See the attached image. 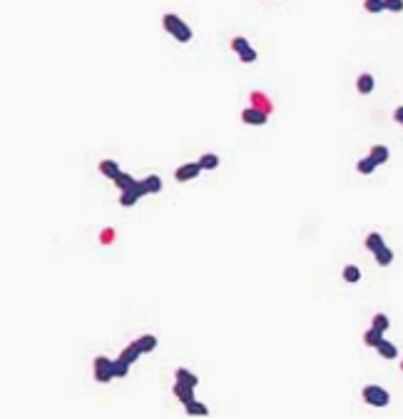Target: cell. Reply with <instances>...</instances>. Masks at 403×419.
I'll return each mask as SVG.
<instances>
[{"instance_id": "5", "label": "cell", "mask_w": 403, "mask_h": 419, "mask_svg": "<svg viewBox=\"0 0 403 419\" xmlns=\"http://www.w3.org/2000/svg\"><path fill=\"white\" fill-rule=\"evenodd\" d=\"M199 172H202L199 162H187V165H179V167L174 170V180H177V182H189V180H197Z\"/></svg>"}, {"instance_id": "13", "label": "cell", "mask_w": 403, "mask_h": 419, "mask_svg": "<svg viewBox=\"0 0 403 419\" xmlns=\"http://www.w3.org/2000/svg\"><path fill=\"white\" fill-rule=\"evenodd\" d=\"M112 182H115V185H117L119 190H132L137 180H135V177H132L130 172H122V170H119V175H117V177H115Z\"/></svg>"}, {"instance_id": "28", "label": "cell", "mask_w": 403, "mask_h": 419, "mask_svg": "<svg viewBox=\"0 0 403 419\" xmlns=\"http://www.w3.org/2000/svg\"><path fill=\"white\" fill-rule=\"evenodd\" d=\"M130 362H125V359H115V377H127V372H130Z\"/></svg>"}, {"instance_id": "12", "label": "cell", "mask_w": 403, "mask_h": 419, "mask_svg": "<svg viewBox=\"0 0 403 419\" xmlns=\"http://www.w3.org/2000/svg\"><path fill=\"white\" fill-rule=\"evenodd\" d=\"M174 379H177V382H184V385H192V387H197V385H199L197 374H192V372H189V369H184V367H179V369L174 372Z\"/></svg>"}, {"instance_id": "9", "label": "cell", "mask_w": 403, "mask_h": 419, "mask_svg": "<svg viewBox=\"0 0 403 419\" xmlns=\"http://www.w3.org/2000/svg\"><path fill=\"white\" fill-rule=\"evenodd\" d=\"M369 158H371L376 165H386V162H388V147H386V145H374L371 152H369Z\"/></svg>"}, {"instance_id": "14", "label": "cell", "mask_w": 403, "mask_h": 419, "mask_svg": "<svg viewBox=\"0 0 403 419\" xmlns=\"http://www.w3.org/2000/svg\"><path fill=\"white\" fill-rule=\"evenodd\" d=\"M137 345H140L142 355H149V352H154V347H157V337H154V334H142V337L137 339Z\"/></svg>"}, {"instance_id": "18", "label": "cell", "mask_w": 403, "mask_h": 419, "mask_svg": "<svg viewBox=\"0 0 403 419\" xmlns=\"http://www.w3.org/2000/svg\"><path fill=\"white\" fill-rule=\"evenodd\" d=\"M184 409H187V414H192V417H207L209 414V409H207V404H202V402H189V404H184Z\"/></svg>"}, {"instance_id": "11", "label": "cell", "mask_w": 403, "mask_h": 419, "mask_svg": "<svg viewBox=\"0 0 403 419\" xmlns=\"http://www.w3.org/2000/svg\"><path fill=\"white\" fill-rule=\"evenodd\" d=\"M142 357V350H140V345H137V342H132V345L130 347H125L122 352H119V359H125V362H137Z\"/></svg>"}, {"instance_id": "26", "label": "cell", "mask_w": 403, "mask_h": 419, "mask_svg": "<svg viewBox=\"0 0 403 419\" xmlns=\"http://www.w3.org/2000/svg\"><path fill=\"white\" fill-rule=\"evenodd\" d=\"M137 200H140V197L132 193V190H122V195H119V205H122V207H132Z\"/></svg>"}, {"instance_id": "3", "label": "cell", "mask_w": 403, "mask_h": 419, "mask_svg": "<svg viewBox=\"0 0 403 419\" xmlns=\"http://www.w3.org/2000/svg\"><path fill=\"white\" fill-rule=\"evenodd\" d=\"M364 399H366V404H371V407H386L388 402H391V394L383 389V387H378V385H369V387H364Z\"/></svg>"}, {"instance_id": "10", "label": "cell", "mask_w": 403, "mask_h": 419, "mask_svg": "<svg viewBox=\"0 0 403 419\" xmlns=\"http://www.w3.org/2000/svg\"><path fill=\"white\" fill-rule=\"evenodd\" d=\"M142 185H144V190H147V195H157L159 190H162V177H159V175H147V177L142 180Z\"/></svg>"}, {"instance_id": "21", "label": "cell", "mask_w": 403, "mask_h": 419, "mask_svg": "<svg viewBox=\"0 0 403 419\" xmlns=\"http://www.w3.org/2000/svg\"><path fill=\"white\" fill-rule=\"evenodd\" d=\"M386 242H383V237L378 235V232H371V235H366V250H371V252H376V250H381Z\"/></svg>"}, {"instance_id": "23", "label": "cell", "mask_w": 403, "mask_h": 419, "mask_svg": "<svg viewBox=\"0 0 403 419\" xmlns=\"http://www.w3.org/2000/svg\"><path fill=\"white\" fill-rule=\"evenodd\" d=\"M378 165L371 160V158H364V160H358V165H356V170L361 172V175H371L374 170H376Z\"/></svg>"}, {"instance_id": "24", "label": "cell", "mask_w": 403, "mask_h": 419, "mask_svg": "<svg viewBox=\"0 0 403 419\" xmlns=\"http://www.w3.org/2000/svg\"><path fill=\"white\" fill-rule=\"evenodd\" d=\"M364 8H366V13H381V10H386V0H364Z\"/></svg>"}, {"instance_id": "29", "label": "cell", "mask_w": 403, "mask_h": 419, "mask_svg": "<svg viewBox=\"0 0 403 419\" xmlns=\"http://www.w3.org/2000/svg\"><path fill=\"white\" fill-rule=\"evenodd\" d=\"M239 58H241V63H254V60H257V50H254V48L249 45V48H247L244 53H241Z\"/></svg>"}, {"instance_id": "32", "label": "cell", "mask_w": 403, "mask_h": 419, "mask_svg": "<svg viewBox=\"0 0 403 419\" xmlns=\"http://www.w3.org/2000/svg\"><path fill=\"white\" fill-rule=\"evenodd\" d=\"M393 120L403 125V105H401V107H396V112H393Z\"/></svg>"}, {"instance_id": "7", "label": "cell", "mask_w": 403, "mask_h": 419, "mask_svg": "<svg viewBox=\"0 0 403 419\" xmlns=\"http://www.w3.org/2000/svg\"><path fill=\"white\" fill-rule=\"evenodd\" d=\"M249 100H252V107H259V110H264V112H269V115H271L274 105H271V100H269L261 90H252V93H249Z\"/></svg>"}, {"instance_id": "30", "label": "cell", "mask_w": 403, "mask_h": 419, "mask_svg": "<svg viewBox=\"0 0 403 419\" xmlns=\"http://www.w3.org/2000/svg\"><path fill=\"white\" fill-rule=\"evenodd\" d=\"M386 10L401 13V10H403V0H386Z\"/></svg>"}, {"instance_id": "15", "label": "cell", "mask_w": 403, "mask_h": 419, "mask_svg": "<svg viewBox=\"0 0 403 419\" xmlns=\"http://www.w3.org/2000/svg\"><path fill=\"white\" fill-rule=\"evenodd\" d=\"M383 334L386 332H381V329H376V327H371L366 334H364V342H366V345L369 347H378L381 345V342H383Z\"/></svg>"}, {"instance_id": "19", "label": "cell", "mask_w": 403, "mask_h": 419, "mask_svg": "<svg viewBox=\"0 0 403 419\" xmlns=\"http://www.w3.org/2000/svg\"><path fill=\"white\" fill-rule=\"evenodd\" d=\"M374 255H376V262L381 264V267H388V264L393 262V250H388L386 245H383L381 250H376Z\"/></svg>"}, {"instance_id": "1", "label": "cell", "mask_w": 403, "mask_h": 419, "mask_svg": "<svg viewBox=\"0 0 403 419\" xmlns=\"http://www.w3.org/2000/svg\"><path fill=\"white\" fill-rule=\"evenodd\" d=\"M162 28L174 37L177 43H189L192 40V28L179 15H174V13H165L162 15Z\"/></svg>"}, {"instance_id": "2", "label": "cell", "mask_w": 403, "mask_h": 419, "mask_svg": "<svg viewBox=\"0 0 403 419\" xmlns=\"http://www.w3.org/2000/svg\"><path fill=\"white\" fill-rule=\"evenodd\" d=\"M110 379H115V359H107L105 355L95 357V382L107 385Z\"/></svg>"}, {"instance_id": "16", "label": "cell", "mask_w": 403, "mask_h": 419, "mask_svg": "<svg viewBox=\"0 0 403 419\" xmlns=\"http://www.w3.org/2000/svg\"><path fill=\"white\" fill-rule=\"evenodd\" d=\"M100 172H102L107 180H115V177L119 175V167H117L115 160H102V162H100Z\"/></svg>"}, {"instance_id": "6", "label": "cell", "mask_w": 403, "mask_h": 419, "mask_svg": "<svg viewBox=\"0 0 403 419\" xmlns=\"http://www.w3.org/2000/svg\"><path fill=\"white\" fill-rule=\"evenodd\" d=\"M172 392H174V397H177L182 404H189V402L197 399V397H194V387H192V385H184V382H174Z\"/></svg>"}, {"instance_id": "17", "label": "cell", "mask_w": 403, "mask_h": 419, "mask_svg": "<svg viewBox=\"0 0 403 419\" xmlns=\"http://www.w3.org/2000/svg\"><path fill=\"white\" fill-rule=\"evenodd\" d=\"M376 350H378V355H381L383 359H396V357H398V350H396V345H391L388 339H383Z\"/></svg>"}, {"instance_id": "25", "label": "cell", "mask_w": 403, "mask_h": 419, "mask_svg": "<svg viewBox=\"0 0 403 419\" xmlns=\"http://www.w3.org/2000/svg\"><path fill=\"white\" fill-rule=\"evenodd\" d=\"M371 327H376V329L386 332V329L391 327V322H388V317H386L383 312H378V315H374V320H371Z\"/></svg>"}, {"instance_id": "4", "label": "cell", "mask_w": 403, "mask_h": 419, "mask_svg": "<svg viewBox=\"0 0 403 419\" xmlns=\"http://www.w3.org/2000/svg\"><path fill=\"white\" fill-rule=\"evenodd\" d=\"M266 120H269V112H264V110H259V107H244L241 110V123L244 125H266Z\"/></svg>"}, {"instance_id": "31", "label": "cell", "mask_w": 403, "mask_h": 419, "mask_svg": "<svg viewBox=\"0 0 403 419\" xmlns=\"http://www.w3.org/2000/svg\"><path fill=\"white\" fill-rule=\"evenodd\" d=\"M115 240V230H102V235H100V242L102 245H110Z\"/></svg>"}, {"instance_id": "27", "label": "cell", "mask_w": 403, "mask_h": 419, "mask_svg": "<svg viewBox=\"0 0 403 419\" xmlns=\"http://www.w3.org/2000/svg\"><path fill=\"white\" fill-rule=\"evenodd\" d=\"M249 48V43H247V37H241V35H236V37H231V50L236 53V55H241Z\"/></svg>"}, {"instance_id": "8", "label": "cell", "mask_w": 403, "mask_h": 419, "mask_svg": "<svg viewBox=\"0 0 403 419\" xmlns=\"http://www.w3.org/2000/svg\"><path fill=\"white\" fill-rule=\"evenodd\" d=\"M356 90H358L361 95H369V93L374 90V75L361 72V75H358V80H356Z\"/></svg>"}, {"instance_id": "20", "label": "cell", "mask_w": 403, "mask_h": 419, "mask_svg": "<svg viewBox=\"0 0 403 419\" xmlns=\"http://www.w3.org/2000/svg\"><path fill=\"white\" fill-rule=\"evenodd\" d=\"M199 167L202 170H214V167H219V158L214 155V152H207V155L199 158Z\"/></svg>"}, {"instance_id": "22", "label": "cell", "mask_w": 403, "mask_h": 419, "mask_svg": "<svg viewBox=\"0 0 403 419\" xmlns=\"http://www.w3.org/2000/svg\"><path fill=\"white\" fill-rule=\"evenodd\" d=\"M344 280L351 282V285L358 282V280H361V270L356 267V264H346V267H344Z\"/></svg>"}, {"instance_id": "33", "label": "cell", "mask_w": 403, "mask_h": 419, "mask_svg": "<svg viewBox=\"0 0 403 419\" xmlns=\"http://www.w3.org/2000/svg\"><path fill=\"white\" fill-rule=\"evenodd\" d=\"M401 369H403V362H401Z\"/></svg>"}]
</instances>
